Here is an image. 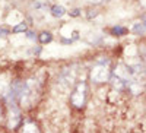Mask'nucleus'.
I'll return each mask as SVG.
<instances>
[{"mask_svg": "<svg viewBox=\"0 0 146 133\" xmlns=\"http://www.w3.org/2000/svg\"><path fill=\"white\" fill-rule=\"evenodd\" d=\"M70 101L78 108L83 107L85 101H86V85H85V83H79L76 86V89L73 91V94L70 96Z\"/></svg>", "mask_w": 146, "mask_h": 133, "instance_id": "1", "label": "nucleus"}, {"mask_svg": "<svg viewBox=\"0 0 146 133\" xmlns=\"http://www.w3.org/2000/svg\"><path fill=\"white\" fill-rule=\"evenodd\" d=\"M108 76H110V72H108V69L105 66H96L92 70V80L98 82V83L105 82L108 79Z\"/></svg>", "mask_w": 146, "mask_h": 133, "instance_id": "2", "label": "nucleus"}, {"mask_svg": "<svg viewBox=\"0 0 146 133\" xmlns=\"http://www.w3.org/2000/svg\"><path fill=\"white\" fill-rule=\"evenodd\" d=\"M131 31H133V34H136V35H145L146 34V16H145V19L142 22L135 23L133 28H131Z\"/></svg>", "mask_w": 146, "mask_h": 133, "instance_id": "3", "label": "nucleus"}, {"mask_svg": "<svg viewBox=\"0 0 146 133\" xmlns=\"http://www.w3.org/2000/svg\"><path fill=\"white\" fill-rule=\"evenodd\" d=\"M51 15L54 16V18H62L64 13H66V9L63 7V6H58V5H56V6H51Z\"/></svg>", "mask_w": 146, "mask_h": 133, "instance_id": "4", "label": "nucleus"}, {"mask_svg": "<svg viewBox=\"0 0 146 133\" xmlns=\"http://www.w3.org/2000/svg\"><path fill=\"white\" fill-rule=\"evenodd\" d=\"M110 32H111V35H115V37H121V35H126L127 34V28L115 25V27H113L111 29H110Z\"/></svg>", "mask_w": 146, "mask_h": 133, "instance_id": "5", "label": "nucleus"}, {"mask_svg": "<svg viewBox=\"0 0 146 133\" xmlns=\"http://www.w3.org/2000/svg\"><path fill=\"white\" fill-rule=\"evenodd\" d=\"M38 40H40L41 44H47V43H50V41L53 40V35H51V32H45V31H44V32L40 34Z\"/></svg>", "mask_w": 146, "mask_h": 133, "instance_id": "6", "label": "nucleus"}, {"mask_svg": "<svg viewBox=\"0 0 146 133\" xmlns=\"http://www.w3.org/2000/svg\"><path fill=\"white\" fill-rule=\"evenodd\" d=\"M21 31H22V32H23V31H27V25H25V22L13 28V32H21Z\"/></svg>", "mask_w": 146, "mask_h": 133, "instance_id": "7", "label": "nucleus"}, {"mask_svg": "<svg viewBox=\"0 0 146 133\" xmlns=\"http://www.w3.org/2000/svg\"><path fill=\"white\" fill-rule=\"evenodd\" d=\"M34 7H35V9H44V7H47V5L40 3V2H35V3H34Z\"/></svg>", "mask_w": 146, "mask_h": 133, "instance_id": "8", "label": "nucleus"}, {"mask_svg": "<svg viewBox=\"0 0 146 133\" xmlns=\"http://www.w3.org/2000/svg\"><path fill=\"white\" fill-rule=\"evenodd\" d=\"M69 13H70V16H79L80 15V10L79 9H73L72 12H69Z\"/></svg>", "mask_w": 146, "mask_h": 133, "instance_id": "9", "label": "nucleus"}, {"mask_svg": "<svg viewBox=\"0 0 146 133\" xmlns=\"http://www.w3.org/2000/svg\"><path fill=\"white\" fill-rule=\"evenodd\" d=\"M96 15H98V12H96V10H89V13H88V18H89V19H92V18H95Z\"/></svg>", "mask_w": 146, "mask_h": 133, "instance_id": "10", "label": "nucleus"}, {"mask_svg": "<svg viewBox=\"0 0 146 133\" xmlns=\"http://www.w3.org/2000/svg\"><path fill=\"white\" fill-rule=\"evenodd\" d=\"M7 34H9V31H7V29L0 28V37H5V35H7Z\"/></svg>", "mask_w": 146, "mask_h": 133, "instance_id": "11", "label": "nucleus"}, {"mask_svg": "<svg viewBox=\"0 0 146 133\" xmlns=\"http://www.w3.org/2000/svg\"><path fill=\"white\" fill-rule=\"evenodd\" d=\"M89 3H102V2H107V0H86Z\"/></svg>", "mask_w": 146, "mask_h": 133, "instance_id": "12", "label": "nucleus"}, {"mask_svg": "<svg viewBox=\"0 0 146 133\" xmlns=\"http://www.w3.org/2000/svg\"><path fill=\"white\" fill-rule=\"evenodd\" d=\"M28 34V38L29 40H35V34H32V32H27Z\"/></svg>", "mask_w": 146, "mask_h": 133, "instance_id": "13", "label": "nucleus"}, {"mask_svg": "<svg viewBox=\"0 0 146 133\" xmlns=\"http://www.w3.org/2000/svg\"><path fill=\"white\" fill-rule=\"evenodd\" d=\"M140 3H142V5H143V6L146 7V0H140Z\"/></svg>", "mask_w": 146, "mask_h": 133, "instance_id": "14", "label": "nucleus"}]
</instances>
